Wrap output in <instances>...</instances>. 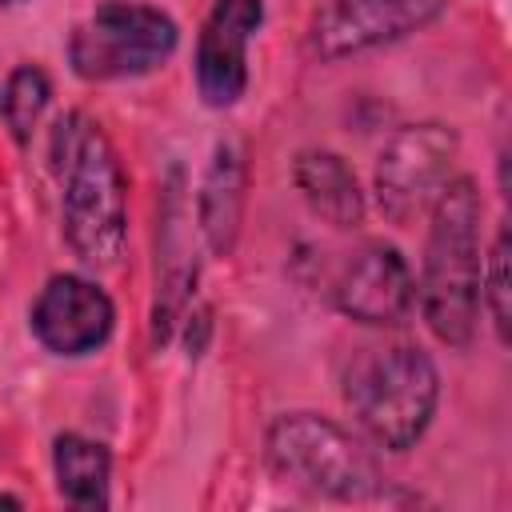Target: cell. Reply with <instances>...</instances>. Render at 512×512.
<instances>
[{
  "label": "cell",
  "mask_w": 512,
  "mask_h": 512,
  "mask_svg": "<svg viewBox=\"0 0 512 512\" xmlns=\"http://www.w3.org/2000/svg\"><path fill=\"white\" fill-rule=\"evenodd\" d=\"M52 160L64 188V232L72 252L92 268H112L124 252L128 200L124 168L84 112H68L52 132Z\"/></svg>",
  "instance_id": "obj_1"
},
{
  "label": "cell",
  "mask_w": 512,
  "mask_h": 512,
  "mask_svg": "<svg viewBox=\"0 0 512 512\" xmlns=\"http://www.w3.org/2000/svg\"><path fill=\"white\" fill-rule=\"evenodd\" d=\"M480 312V192L468 176L436 196L424 256V320L444 344H468Z\"/></svg>",
  "instance_id": "obj_2"
},
{
  "label": "cell",
  "mask_w": 512,
  "mask_h": 512,
  "mask_svg": "<svg viewBox=\"0 0 512 512\" xmlns=\"http://www.w3.org/2000/svg\"><path fill=\"white\" fill-rule=\"evenodd\" d=\"M344 400L360 428L392 452L416 444L436 408V368L420 348H372L356 356L344 380Z\"/></svg>",
  "instance_id": "obj_3"
},
{
  "label": "cell",
  "mask_w": 512,
  "mask_h": 512,
  "mask_svg": "<svg viewBox=\"0 0 512 512\" xmlns=\"http://www.w3.org/2000/svg\"><path fill=\"white\" fill-rule=\"evenodd\" d=\"M268 456L280 476L292 484L336 496V500H364L380 488V472L372 456L332 420L312 412L280 416L268 432Z\"/></svg>",
  "instance_id": "obj_4"
},
{
  "label": "cell",
  "mask_w": 512,
  "mask_h": 512,
  "mask_svg": "<svg viewBox=\"0 0 512 512\" xmlns=\"http://www.w3.org/2000/svg\"><path fill=\"white\" fill-rule=\"evenodd\" d=\"M176 48V24L160 8L108 0L100 4L68 44L72 68L84 80H120L152 72Z\"/></svg>",
  "instance_id": "obj_5"
},
{
  "label": "cell",
  "mask_w": 512,
  "mask_h": 512,
  "mask_svg": "<svg viewBox=\"0 0 512 512\" xmlns=\"http://www.w3.org/2000/svg\"><path fill=\"white\" fill-rule=\"evenodd\" d=\"M456 156V132L444 124H412L400 128L376 164V200L388 220L404 224L448 184V168Z\"/></svg>",
  "instance_id": "obj_6"
},
{
  "label": "cell",
  "mask_w": 512,
  "mask_h": 512,
  "mask_svg": "<svg viewBox=\"0 0 512 512\" xmlns=\"http://www.w3.org/2000/svg\"><path fill=\"white\" fill-rule=\"evenodd\" d=\"M444 12V0H328L312 20V52L340 60L388 40H400Z\"/></svg>",
  "instance_id": "obj_7"
},
{
  "label": "cell",
  "mask_w": 512,
  "mask_h": 512,
  "mask_svg": "<svg viewBox=\"0 0 512 512\" xmlns=\"http://www.w3.org/2000/svg\"><path fill=\"white\" fill-rule=\"evenodd\" d=\"M260 20H264L260 0H216L212 4L204 32H200V48H196V84L212 108H228L240 100L248 84L244 48L252 32L260 28Z\"/></svg>",
  "instance_id": "obj_8"
},
{
  "label": "cell",
  "mask_w": 512,
  "mask_h": 512,
  "mask_svg": "<svg viewBox=\"0 0 512 512\" xmlns=\"http://www.w3.org/2000/svg\"><path fill=\"white\" fill-rule=\"evenodd\" d=\"M112 320H116L112 300L80 276H52L40 300L32 304V332L40 336L44 348L60 356H80L104 344Z\"/></svg>",
  "instance_id": "obj_9"
},
{
  "label": "cell",
  "mask_w": 512,
  "mask_h": 512,
  "mask_svg": "<svg viewBox=\"0 0 512 512\" xmlns=\"http://www.w3.org/2000/svg\"><path fill=\"white\" fill-rule=\"evenodd\" d=\"M412 300H416L412 272L392 244L360 248L336 280L340 312L360 324H400L408 316Z\"/></svg>",
  "instance_id": "obj_10"
},
{
  "label": "cell",
  "mask_w": 512,
  "mask_h": 512,
  "mask_svg": "<svg viewBox=\"0 0 512 512\" xmlns=\"http://www.w3.org/2000/svg\"><path fill=\"white\" fill-rule=\"evenodd\" d=\"M296 184L316 216H324L336 228H356L364 216V196L356 188V176L348 164L332 152H304L296 160Z\"/></svg>",
  "instance_id": "obj_11"
},
{
  "label": "cell",
  "mask_w": 512,
  "mask_h": 512,
  "mask_svg": "<svg viewBox=\"0 0 512 512\" xmlns=\"http://www.w3.org/2000/svg\"><path fill=\"white\" fill-rule=\"evenodd\" d=\"M240 204H244V164L232 144H220L200 192V224L212 252H228L236 244Z\"/></svg>",
  "instance_id": "obj_12"
},
{
  "label": "cell",
  "mask_w": 512,
  "mask_h": 512,
  "mask_svg": "<svg viewBox=\"0 0 512 512\" xmlns=\"http://www.w3.org/2000/svg\"><path fill=\"white\" fill-rule=\"evenodd\" d=\"M52 464H56V480H60V492H64L68 504H76V508L108 504V468H112V460H108L104 444L68 432V436L56 440Z\"/></svg>",
  "instance_id": "obj_13"
},
{
  "label": "cell",
  "mask_w": 512,
  "mask_h": 512,
  "mask_svg": "<svg viewBox=\"0 0 512 512\" xmlns=\"http://www.w3.org/2000/svg\"><path fill=\"white\" fill-rule=\"evenodd\" d=\"M44 104H48V76H44L40 68H32V64L16 68V72L8 76V84H4L0 112H4V124L12 128V136H16L20 144L32 136V124L40 120Z\"/></svg>",
  "instance_id": "obj_14"
},
{
  "label": "cell",
  "mask_w": 512,
  "mask_h": 512,
  "mask_svg": "<svg viewBox=\"0 0 512 512\" xmlns=\"http://www.w3.org/2000/svg\"><path fill=\"white\" fill-rule=\"evenodd\" d=\"M508 228L500 224L496 244H492V260H488V308L496 320L500 340H508Z\"/></svg>",
  "instance_id": "obj_15"
},
{
  "label": "cell",
  "mask_w": 512,
  "mask_h": 512,
  "mask_svg": "<svg viewBox=\"0 0 512 512\" xmlns=\"http://www.w3.org/2000/svg\"><path fill=\"white\" fill-rule=\"evenodd\" d=\"M0 4H16V0H0Z\"/></svg>",
  "instance_id": "obj_16"
}]
</instances>
